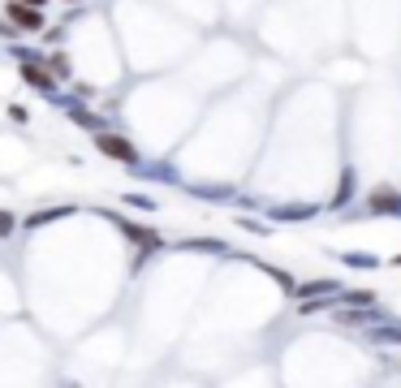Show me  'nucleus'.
<instances>
[{
  "instance_id": "nucleus-1",
  "label": "nucleus",
  "mask_w": 401,
  "mask_h": 388,
  "mask_svg": "<svg viewBox=\"0 0 401 388\" xmlns=\"http://www.w3.org/2000/svg\"><path fill=\"white\" fill-rule=\"evenodd\" d=\"M95 147H99V155H108V160L138 164V151H134V143H126V138H117V134H95Z\"/></svg>"
},
{
  "instance_id": "nucleus-2",
  "label": "nucleus",
  "mask_w": 401,
  "mask_h": 388,
  "mask_svg": "<svg viewBox=\"0 0 401 388\" xmlns=\"http://www.w3.org/2000/svg\"><path fill=\"white\" fill-rule=\"evenodd\" d=\"M9 18H13L22 31H43V9H26V5H18V0H13V5H9Z\"/></svg>"
},
{
  "instance_id": "nucleus-3",
  "label": "nucleus",
  "mask_w": 401,
  "mask_h": 388,
  "mask_svg": "<svg viewBox=\"0 0 401 388\" xmlns=\"http://www.w3.org/2000/svg\"><path fill=\"white\" fill-rule=\"evenodd\" d=\"M22 78H26L31 87H39V91H48V95H52V87H56V82H52V74H48L43 65H35V61H22Z\"/></svg>"
},
{
  "instance_id": "nucleus-4",
  "label": "nucleus",
  "mask_w": 401,
  "mask_h": 388,
  "mask_svg": "<svg viewBox=\"0 0 401 388\" xmlns=\"http://www.w3.org/2000/svg\"><path fill=\"white\" fill-rule=\"evenodd\" d=\"M367 207H371V211H397V207H401V199H397L392 190H380V194H375Z\"/></svg>"
},
{
  "instance_id": "nucleus-5",
  "label": "nucleus",
  "mask_w": 401,
  "mask_h": 388,
  "mask_svg": "<svg viewBox=\"0 0 401 388\" xmlns=\"http://www.w3.org/2000/svg\"><path fill=\"white\" fill-rule=\"evenodd\" d=\"M332 289H336L332 281H311V285H302V289H298V298H311V294H332Z\"/></svg>"
},
{
  "instance_id": "nucleus-6",
  "label": "nucleus",
  "mask_w": 401,
  "mask_h": 388,
  "mask_svg": "<svg viewBox=\"0 0 401 388\" xmlns=\"http://www.w3.org/2000/svg\"><path fill=\"white\" fill-rule=\"evenodd\" d=\"M371 298H375V294H367V289H354V294H346V302H350V306H371Z\"/></svg>"
},
{
  "instance_id": "nucleus-7",
  "label": "nucleus",
  "mask_w": 401,
  "mask_h": 388,
  "mask_svg": "<svg viewBox=\"0 0 401 388\" xmlns=\"http://www.w3.org/2000/svg\"><path fill=\"white\" fill-rule=\"evenodd\" d=\"M346 263H350V267H375V255H350Z\"/></svg>"
},
{
  "instance_id": "nucleus-8",
  "label": "nucleus",
  "mask_w": 401,
  "mask_h": 388,
  "mask_svg": "<svg viewBox=\"0 0 401 388\" xmlns=\"http://www.w3.org/2000/svg\"><path fill=\"white\" fill-rule=\"evenodd\" d=\"M9 233H13V216L0 211V238H9Z\"/></svg>"
},
{
  "instance_id": "nucleus-9",
  "label": "nucleus",
  "mask_w": 401,
  "mask_h": 388,
  "mask_svg": "<svg viewBox=\"0 0 401 388\" xmlns=\"http://www.w3.org/2000/svg\"><path fill=\"white\" fill-rule=\"evenodd\" d=\"M18 5H26V9H43L48 0H18Z\"/></svg>"
},
{
  "instance_id": "nucleus-10",
  "label": "nucleus",
  "mask_w": 401,
  "mask_h": 388,
  "mask_svg": "<svg viewBox=\"0 0 401 388\" xmlns=\"http://www.w3.org/2000/svg\"><path fill=\"white\" fill-rule=\"evenodd\" d=\"M392 263H397V267H401V255H397V259H392Z\"/></svg>"
},
{
  "instance_id": "nucleus-11",
  "label": "nucleus",
  "mask_w": 401,
  "mask_h": 388,
  "mask_svg": "<svg viewBox=\"0 0 401 388\" xmlns=\"http://www.w3.org/2000/svg\"><path fill=\"white\" fill-rule=\"evenodd\" d=\"M65 388H78V384H65Z\"/></svg>"
}]
</instances>
